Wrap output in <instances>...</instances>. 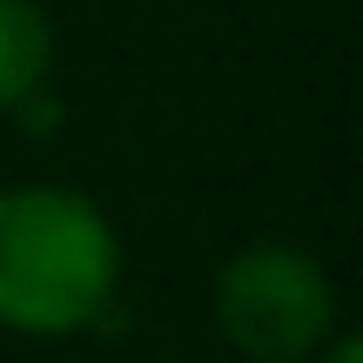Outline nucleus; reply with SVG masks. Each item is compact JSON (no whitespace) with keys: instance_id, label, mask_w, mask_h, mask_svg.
Returning <instances> with one entry per match:
<instances>
[{"instance_id":"20e7f679","label":"nucleus","mask_w":363,"mask_h":363,"mask_svg":"<svg viewBox=\"0 0 363 363\" xmlns=\"http://www.w3.org/2000/svg\"><path fill=\"white\" fill-rule=\"evenodd\" d=\"M323 363H363V350H357V337H343V343H337V350H330Z\"/></svg>"},{"instance_id":"f03ea898","label":"nucleus","mask_w":363,"mask_h":363,"mask_svg":"<svg viewBox=\"0 0 363 363\" xmlns=\"http://www.w3.org/2000/svg\"><path fill=\"white\" fill-rule=\"evenodd\" d=\"M216 330L256 363H296L337 330V289L323 262L289 242H256L216 276Z\"/></svg>"},{"instance_id":"f257e3e1","label":"nucleus","mask_w":363,"mask_h":363,"mask_svg":"<svg viewBox=\"0 0 363 363\" xmlns=\"http://www.w3.org/2000/svg\"><path fill=\"white\" fill-rule=\"evenodd\" d=\"M121 235L74 189H0V330L74 337L115 303Z\"/></svg>"},{"instance_id":"7ed1b4c3","label":"nucleus","mask_w":363,"mask_h":363,"mask_svg":"<svg viewBox=\"0 0 363 363\" xmlns=\"http://www.w3.org/2000/svg\"><path fill=\"white\" fill-rule=\"evenodd\" d=\"M54 61V27L40 0H0V108H21Z\"/></svg>"}]
</instances>
